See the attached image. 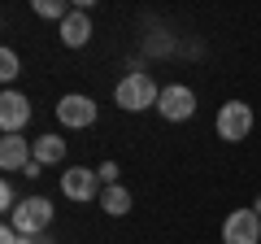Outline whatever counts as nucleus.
<instances>
[{
	"label": "nucleus",
	"instance_id": "obj_12",
	"mask_svg": "<svg viewBox=\"0 0 261 244\" xmlns=\"http://www.w3.org/2000/svg\"><path fill=\"white\" fill-rule=\"evenodd\" d=\"M100 209H105L109 218H122V214H130V192L122 188V183L105 188V192H100Z\"/></svg>",
	"mask_w": 261,
	"mask_h": 244
},
{
	"label": "nucleus",
	"instance_id": "obj_15",
	"mask_svg": "<svg viewBox=\"0 0 261 244\" xmlns=\"http://www.w3.org/2000/svg\"><path fill=\"white\" fill-rule=\"evenodd\" d=\"M22 201H18V192H13V183H0V209L13 218V209H18Z\"/></svg>",
	"mask_w": 261,
	"mask_h": 244
},
{
	"label": "nucleus",
	"instance_id": "obj_13",
	"mask_svg": "<svg viewBox=\"0 0 261 244\" xmlns=\"http://www.w3.org/2000/svg\"><path fill=\"white\" fill-rule=\"evenodd\" d=\"M18 75H22V61H18V53H13V48H5V53H0V79H5V83H13Z\"/></svg>",
	"mask_w": 261,
	"mask_h": 244
},
{
	"label": "nucleus",
	"instance_id": "obj_10",
	"mask_svg": "<svg viewBox=\"0 0 261 244\" xmlns=\"http://www.w3.org/2000/svg\"><path fill=\"white\" fill-rule=\"evenodd\" d=\"M87 39H92V18H87V9H70V18L61 22V44L65 48H83Z\"/></svg>",
	"mask_w": 261,
	"mask_h": 244
},
{
	"label": "nucleus",
	"instance_id": "obj_7",
	"mask_svg": "<svg viewBox=\"0 0 261 244\" xmlns=\"http://www.w3.org/2000/svg\"><path fill=\"white\" fill-rule=\"evenodd\" d=\"M27 122H31V101L9 87V92L0 96V131H5V135H22V131H27Z\"/></svg>",
	"mask_w": 261,
	"mask_h": 244
},
{
	"label": "nucleus",
	"instance_id": "obj_19",
	"mask_svg": "<svg viewBox=\"0 0 261 244\" xmlns=\"http://www.w3.org/2000/svg\"><path fill=\"white\" fill-rule=\"evenodd\" d=\"M252 209H257V214H261V197H257V201H252Z\"/></svg>",
	"mask_w": 261,
	"mask_h": 244
},
{
	"label": "nucleus",
	"instance_id": "obj_8",
	"mask_svg": "<svg viewBox=\"0 0 261 244\" xmlns=\"http://www.w3.org/2000/svg\"><path fill=\"white\" fill-rule=\"evenodd\" d=\"M96 188H100V175L87 166H70L61 175V197L65 201H96Z\"/></svg>",
	"mask_w": 261,
	"mask_h": 244
},
{
	"label": "nucleus",
	"instance_id": "obj_4",
	"mask_svg": "<svg viewBox=\"0 0 261 244\" xmlns=\"http://www.w3.org/2000/svg\"><path fill=\"white\" fill-rule=\"evenodd\" d=\"M157 113L166 122H187L196 113V92L187 83H170V87H161V101H157Z\"/></svg>",
	"mask_w": 261,
	"mask_h": 244
},
{
	"label": "nucleus",
	"instance_id": "obj_16",
	"mask_svg": "<svg viewBox=\"0 0 261 244\" xmlns=\"http://www.w3.org/2000/svg\"><path fill=\"white\" fill-rule=\"evenodd\" d=\"M96 175H100V183H105V188H113V183H118V161H105V166L96 170Z\"/></svg>",
	"mask_w": 261,
	"mask_h": 244
},
{
	"label": "nucleus",
	"instance_id": "obj_14",
	"mask_svg": "<svg viewBox=\"0 0 261 244\" xmlns=\"http://www.w3.org/2000/svg\"><path fill=\"white\" fill-rule=\"evenodd\" d=\"M31 9H35L39 18H57V22H65V18H70V9H65L61 0H35Z\"/></svg>",
	"mask_w": 261,
	"mask_h": 244
},
{
	"label": "nucleus",
	"instance_id": "obj_2",
	"mask_svg": "<svg viewBox=\"0 0 261 244\" xmlns=\"http://www.w3.org/2000/svg\"><path fill=\"white\" fill-rule=\"evenodd\" d=\"M9 223H13V231H18L22 240H39V235L53 227V201L48 197H27L18 209H13Z\"/></svg>",
	"mask_w": 261,
	"mask_h": 244
},
{
	"label": "nucleus",
	"instance_id": "obj_3",
	"mask_svg": "<svg viewBox=\"0 0 261 244\" xmlns=\"http://www.w3.org/2000/svg\"><path fill=\"white\" fill-rule=\"evenodd\" d=\"M218 140H226V144H240V140H248V131H252V105H244V101H226L222 109H218Z\"/></svg>",
	"mask_w": 261,
	"mask_h": 244
},
{
	"label": "nucleus",
	"instance_id": "obj_5",
	"mask_svg": "<svg viewBox=\"0 0 261 244\" xmlns=\"http://www.w3.org/2000/svg\"><path fill=\"white\" fill-rule=\"evenodd\" d=\"M222 244H261V214L257 209H235V214H226Z\"/></svg>",
	"mask_w": 261,
	"mask_h": 244
},
{
	"label": "nucleus",
	"instance_id": "obj_6",
	"mask_svg": "<svg viewBox=\"0 0 261 244\" xmlns=\"http://www.w3.org/2000/svg\"><path fill=\"white\" fill-rule=\"evenodd\" d=\"M57 118H61V127H70V131H83V127H92L96 122V101L83 92H70L57 101Z\"/></svg>",
	"mask_w": 261,
	"mask_h": 244
},
{
	"label": "nucleus",
	"instance_id": "obj_11",
	"mask_svg": "<svg viewBox=\"0 0 261 244\" xmlns=\"http://www.w3.org/2000/svg\"><path fill=\"white\" fill-rule=\"evenodd\" d=\"M35 144V161L39 166H57V161L65 157V140L61 135H39V140H31Z\"/></svg>",
	"mask_w": 261,
	"mask_h": 244
},
{
	"label": "nucleus",
	"instance_id": "obj_9",
	"mask_svg": "<svg viewBox=\"0 0 261 244\" xmlns=\"http://www.w3.org/2000/svg\"><path fill=\"white\" fill-rule=\"evenodd\" d=\"M31 161H35V144H27L22 135H5V140H0V170L18 175V170H27Z\"/></svg>",
	"mask_w": 261,
	"mask_h": 244
},
{
	"label": "nucleus",
	"instance_id": "obj_1",
	"mask_svg": "<svg viewBox=\"0 0 261 244\" xmlns=\"http://www.w3.org/2000/svg\"><path fill=\"white\" fill-rule=\"evenodd\" d=\"M157 101H161V87L152 83V75H144V70H130V75L113 87V105H118V109H126V113L157 109Z\"/></svg>",
	"mask_w": 261,
	"mask_h": 244
},
{
	"label": "nucleus",
	"instance_id": "obj_18",
	"mask_svg": "<svg viewBox=\"0 0 261 244\" xmlns=\"http://www.w3.org/2000/svg\"><path fill=\"white\" fill-rule=\"evenodd\" d=\"M27 244H53V240H48V235H39V240H27Z\"/></svg>",
	"mask_w": 261,
	"mask_h": 244
},
{
	"label": "nucleus",
	"instance_id": "obj_17",
	"mask_svg": "<svg viewBox=\"0 0 261 244\" xmlns=\"http://www.w3.org/2000/svg\"><path fill=\"white\" fill-rule=\"evenodd\" d=\"M0 244H27V240L13 231V223H5V227H0Z\"/></svg>",
	"mask_w": 261,
	"mask_h": 244
}]
</instances>
